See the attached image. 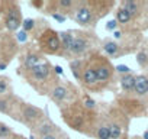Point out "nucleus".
I'll return each mask as SVG.
<instances>
[{
    "label": "nucleus",
    "instance_id": "obj_36",
    "mask_svg": "<svg viewBox=\"0 0 148 139\" xmlns=\"http://www.w3.org/2000/svg\"><path fill=\"white\" fill-rule=\"evenodd\" d=\"M29 139H35V138H34V136H31V138H29Z\"/></svg>",
    "mask_w": 148,
    "mask_h": 139
},
{
    "label": "nucleus",
    "instance_id": "obj_7",
    "mask_svg": "<svg viewBox=\"0 0 148 139\" xmlns=\"http://www.w3.org/2000/svg\"><path fill=\"white\" fill-rule=\"evenodd\" d=\"M89 48H90L89 39H87L83 33H79V35H76V39H74V44H73V48H71L70 54L80 57V55H83Z\"/></svg>",
    "mask_w": 148,
    "mask_h": 139
},
{
    "label": "nucleus",
    "instance_id": "obj_25",
    "mask_svg": "<svg viewBox=\"0 0 148 139\" xmlns=\"http://www.w3.org/2000/svg\"><path fill=\"white\" fill-rule=\"evenodd\" d=\"M22 28H23V32H31L34 28H35V20L34 19H25L22 22Z\"/></svg>",
    "mask_w": 148,
    "mask_h": 139
},
{
    "label": "nucleus",
    "instance_id": "obj_27",
    "mask_svg": "<svg viewBox=\"0 0 148 139\" xmlns=\"http://www.w3.org/2000/svg\"><path fill=\"white\" fill-rule=\"evenodd\" d=\"M116 71L121 73V74H123V76H126V74H131V68L128 65H118L116 67Z\"/></svg>",
    "mask_w": 148,
    "mask_h": 139
},
{
    "label": "nucleus",
    "instance_id": "obj_34",
    "mask_svg": "<svg viewBox=\"0 0 148 139\" xmlns=\"http://www.w3.org/2000/svg\"><path fill=\"white\" fill-rule=\"evenodd\" d=\"M144 139H148V130H145V133H144Z\"/></svg>",
    "mask_w": 148,
    "mask_h": 139
},
{
    "label": "nucleus",
    "instance_id": "obj_6",
    "mask_svg": "<svg viewBox=\"0 0 148 139\" xmlns=\"http://www.w3.org/2000/svg\"><path fill=\"white\" fill-rule=\"evenodd\" d=\"M21 64H22V67L19 68L18 73L19 74L21 73H26V71H29V70H32L34 67H36L38 64H41V55L38 52L29 51V52H26V54H23L21 57Z\"/></svg>",
    "mask_w": 148,
    "mask_h": 139
},
{
    "label": "nucleus",
    "instance_id": "obj_15",
    "mask_svg": "<svg viewBox=\"0 0 148 139\" xmlns=\"http://www.w3.org/2000/svg\"><path fill=\"white\" fill-rule=\"evenodd\" d=\"M55 127H57V126H54V125L49 123V122H42V123L36 125L34 129H35L36 135H39V138H44V136H47V135H51Z\"/></svg>",
    "mask_w": 148,
    "mask_h": 139
},
{
    "label": "nucleus",
    "instance_id": "obj_35",
    "mask_svg": "<svg viewBox=\"0 0 148 139\" xmlns=\"http://www.w3.org/2000/svg\"><path fill=\"white\" fill-rule=\"evenodd\" d=\"M131 139H141V138H138V136H135V138H131Z\"/></svg>",
    "mask_w": 148,
    "mask_h": 139
},
{
    "label": "nucleus",
    "instance_id": "obj_32",
    "mask_svg": "<svg viewBox=\"0 0 148 139\" xmlns=\"http://www.w3.org/2000/svg\"><path fill=\"white\" fill-rule=\"evenodd\" d=\"M41 139H58V136H55L54 133H51V135H47V136H44Z\"/></svg>",
    "mask_w": 148,
    "mask_h": 139
},
{
    "label": "nucleus",
    "instance_id": "obj_22",
    "mask_svg": "<svg viewBox=\"0 0 148 139\" xmlns=\"http://www.w3.org/2000/svg\"><path fill=\"white\" fill-rule=\"evenodd\" d=\"M96 136H97V139H110V130H109V126H106V125H100V126L97 127Z\"/></svg>",
    "mask_w": 148,
    "mask_h": 139
},
{
    "label": "nucleus",
    "instance_id": "obj_9",
    "mask_svg": "<svg viewBox=\"0 0 148 139\" xmlns=\"http://www.w3.org/2000/svg\"><path fill=\"white\" fill-rule=\"evenodd\" d=\"M82 80H83V83H84L86 86H89V87H93V86H96V84L99 83L95 67L87 65V67L83 68V71H82Z\"/></svg>",
    "mask_w": 148,
    "mask_h": 139
},
{
    "label": "nucleus",
    "instance_id": "obj_12",
    "mask_svg": "<svg viewBox=\"0 0 148 139\" xmlns=\"http://www.w3.org/2000/svg\"><path fill=\"white\" fill-rule=\"evenodd\" d=\"M134 93L138 94V96H145L148 93V77H145V76H136L135 77Z\"/></svg>",
    "mask_w": 148,
    "mask_h": 139
},
{
    "label": "nucleus",
    "instance_id": "obj_2",
    "mask_svg": "<svg viewBox=\"0 0 148 139\" xmlns=\"http://www.w3.org/2000/svg\"><path fill=\"white\" fill-rule=\"evenodd\" d=\"M51 65L48 62H41L38 64L36 67H34L32 70L26 73H21L25 76V78L28 80L29 84H38V83H44L49 78V74H51Z\"/></svg>",
    "mask_w": 148,
    "mask_h": 139
},
{
    "label": "nucleus",
    "instance_id": "obj_21",
    "mask_svg": "<svg viewBox=\"0 0 148 139\" xmlns=\"http://www.w3.org/2000/svg\"><path fill=\"white\" fill-rule=\"evenodd\" d=\"M13 135H15V133L12 132V129H10L6 123L0 122V139H10Z\"/></svg>",
    "mask_w": 148,
    "mask_h": 139
},
{
    "label": "nucleus",
    "instance_id": "obj_13",
    "mask_svg": "<svg viewBox=\"0 0 148 139\" xmlns=\"http://www.w3.org/2000/svg\"><path fill=\"white\" fill-rule=\"evenodd\" d=\"M102 46H103V51H105L110 58H116V57L121 55V48H119V45H118L115 41H112V39H105Z\"/></svg>",
    "mask_w": 148,
    "mask_h": 139
},
{
    "label": "nucleus",
    "instance_id": "obj_19",
    "mask_svg": "<svg viewBox=\"0 0 148 139\" xmlns=\"http://www.w3.org/2000/svg\"><path fill=\"white\" fill-rule=\"evenodd\" d=\"M131 19H132V15L126 9H123V7H119L118 9V12H116V22H119L121 25H125Z\"/></svg>",
    "mask_w": 148,
    "mask_h": 139
},
{
    "label": "nucleus",
    "instance_id": "obj_10",
    "mask_svg": "<svg viewBox=\"0 0 148 139\" xmlns=\"http://www.w3.org/2000/svg\"><path fill=\"white\" fill-rule=\"evenodd\" d=\"M96 70V74H97V80L99 83H105L112 76V67L108 64V62H100L95 67Z\"/></svg>",
    "mask_w": 148,
    "mask_h": 139
},
{
    "label": "nucleus",
    "instance_id": "obj_8",
    "mask_svg": "<svg viewBox=\"0 0 148 139\" xmlns=\"http://www.w3.org/2000/svg\"><path fill=\"white\" fill-rule=\"evenodd\" d=\"M76 20L80 26H90V23L93 22V12L90 7L82 5L79 6V9L76 10Z\"/></svg>",
    "mask_w": 148,
    "mask_h": 139
},
{
    "label": "nucleus",
    "instance_id": "obj_1",
    "mask_svg": "<svg viewBox=\"0 0 148 139\" xmlns=\"http://www.w3.org/2000/svg\"><path fill=\"white\" fill-rule=\"evenodd\" d=\"M0 13H2V26L8 32H16L22 26V12L18 3H2Z\"/></svg>",
    "mask_w": 148,
    "mask_h": 139
},
{
    "label": "nucleus",
    "instance_id": "obj_24",
    "mask_svg": "<svg viewBox=\"0 0 148 139\" xmlns=\"http://www.w3.org/2000/svg\"><path fill=\"white\" fill-rule=\"evenodd\" d=\"M136 62L141 65V67H145L148 64V54L145 51H141L136 54Z\"/></svg>",
    "mask_w": 148,
    "mask_h": 139
},
{
    "label": "nucleus",
    "instance_id": "obj_30",
    "mask_svg": "<svg viewBox=\"0 0 148 139\" xmlns=\"http://www.w3.org/2000/svg\"><path fill=\"white\" fill-rule=\"evenodd\" d=\"M52 18H54L55 20H58L60 23H62V22L65 20V16H62V15H60V13H52Z\"/></svg>",
    "mask_w": 148,
    "mask_h": 139
},
{
    "label": "nucleus",
    "instance_id": "obj_29",
    "mask_svg": "<svg viewBox=\"0 0 148 139\" xmlns=\"http://www.w3.org/2000/svg\"><path fill=\"white\" fill-rule=\"evenodd\" d=\"M116 28H118V22H116V20H109L108 25H106V29H108V31H113V32H115Z\"/></svg>",
    "mask_w": 148,
    "mask_h": 139
},
{
    "label": "nucleus",
    "instance_id": "obj_20",
    "mask_svg": "<svg viewBox=\"0 0 148 139\" xmlns=\"http://www.w3.org/2000/svg\"><path fill=\"white\" fill-rule=\"evenodd\" d=\"M70 68H71L74 77H76L77 80L82 78V71H80V70H82V61L80 59H73L70 62Z\"/></svg>",
    "mask_w": 148,
    "mask_h": 139
},
{
    "label": "nucleus",
    "instance_id": "obj_16",
    "mask_svg": "<svg viewBox=\"0 0 148 139\" xmlns=\"http://www.w3.org/2000/svg\"><path fill=\"white\" fill-rule=\"evenodd\" d=\"M12 94V81L6 76H0V97Z\"/></svg>",
    "mask_w": 148,
    "mask_h": 139
},
{
    "label": "nucleus",
    "instance_id": "obj_28",
    "mask_svg": "<svg viewBox=\"0 0 148 139\" xmlns=\"http://www.w3.org/2000/svg\"><path fill=\"white\" fill-rule=\"evenodd\" d=\"M84 104H86V107H87V109H95V107H96L95 100H93V99H90L89 96H86V97H84Z\"/></svg>",
    "mask_w": 148,
    "mask_h": 139
},
{
    "label": "nucleus",
    "instance_id": "obj_18",
    "mask_svg": "<svg viewBox=\"0 0 148 139\" xmlns=\"http://www.w3.org/2000/svg\"><path fill=\"white\" fill-rule=\"evenodd\" d=\"M121 7H123V9H126L132 16H136L138 13H139V3L138 2H135V0H126V2H122V6Z\"/></svg>",
    "mask_w": 148,
    "mask_h": 139
},
{
    "label": "nucleus",
    "instance_id": "obj_17",
    "mask_svg": "<svg viewBox=\"0 0 148 139\" xmlns=\"http://www.w3.org/2000/svg\"><path fill=\"white\" fill-rule=\"evenodd\" d=\"M134 86H135V76L126 74L121 78V87H122L123 91H126V93L134 91Z\"/></svg>",
    "mask_w": 148,
    "mask_h": 139
},
{
    "label": "nucleus",
    "instance_id": "obj_26",
    "mask_svg": "<svg viewBox=\"0 0 148 139\" xmlns=\"http://www.w3.org/2000/svg\"><path fill=\"white\" fill-rule=\"evenodd\" d=\"M58 6H60L62 10H67V9H71V7H73V2H71V0H60Z\"/></svg>",
    "mask_w": 148,
    "mask_h": 139
},
{
    "label": "nucleus",
    "instance_id": "obj_14",
    "mask_svg": "<svg viewBox=\"0 0 148 139\" xmlns=\"http://www.w3.org/2000/svg\"><path fill=\"white\" fill-rule=\"evenodd\" d=\"M67 97H68V90H67V87H64V86H61V84L55 86V87L51 90V99H52L55 103H62Z\"/></svg>",
    "mask_w": 148,
    "mask_h": 139
},
{
    "label": "nucleus",
    "instance_id": "obj_5",
    "mask_svg": "<svg viewBox=\"0 0 148 139\" xmlns=\"http://www.w3.org/2000/svg\"><path fill=\"white\" fill-rule=\"evenodd\" d=\"M41 45H42V49H45L47 52H58L61 49V41H60L58 33H55L49 29L47 32H44Z\"/></svg>",
    "mask_w": 148,
    "mask_h": 139
},
{
    "label": "nucleus",
    "instance_id": "obj_31",
    "mask_svg": "<svg viewBox=\"0 0 148 139\" xmlns=\"http://www.w3.org/2000/svg\"><path fill=\"white\" fill-rule=\"evenodd\" d=\"M31 6L32 7H42L44 6V2H31Z\"/></svg>",
    "mask_w": 148,
    "mask_h": 139
},
{
    "label": "nucleus",
    "instance_id": "obj_3",
    "mask_svg": "<svg viewBox=\"0 0 148 139\" xmlns=\"http://www.w3.org/2000/svg\"><path fill=\"white\" fill-rule=\"evenodd\" d=\"M42 116V112L41 109L32 106V104H28V103H22L21 104V109H19V116H18V120L28 125V126H36V122L41 119Z\"/></svg>",
    "mask_w": 148,
    "mask_h": 139
},
{
    "label": "nucleus",
    "instance_id": "obj_23",
    "mask_svg": "<svg viewBox=\"0 0 148 139\" xmlns=\"http://www.w3.org/2000/svg\"><path fill=\"white\" fill-rule=\"evenodd\" d=\"M109 130H110V139H119V136H121V126L119 125L112 123L109 126Z\"/></svg>",
    "mask_w": 148,
    "mask_h": 139
},
{
    "label": "nucleus",
    "instance_id": "obj_33",
    "mask_svg": "<svg viewBox=\"0 0 148 139\" xmlns=\"http://www.w3.org/2000/svg\"><path fill=\"white\" fill-rule=\"evenodd\" d=\"M54 70L57 71V74H62V68H61L60 65H55V68H54Z\"/></svg>",
    "mask_w": 148,
    "mask_h": 139
},
{
    "label": "nucleus",
    "instance_id": "obj_4",
    "mask_svg": "<svg viewBox=\"0 0 148 139\" xmlns=\"http://www.w3.org/2000/svg\"><path fill=\"white\" fill-rule=\"evenodd\" d=\"M21 104H22V103H21L13 94L6 96V97H0V113L8 114V116H10L12 119L18 120Z\"/></svg>",
    "mask_w": 148,
    "mask_h": 139
},
{
    "label": "nucleus",
    "instance_id": "obj_11",
    "mask_svg": "<svg viewBox=\"0 0 148 139\" xmlns=\"http://www.w3.org/2000/svg\"><path fill=\"white\" fill-rule=\"evenodd\" d=\"M60 41H61V49H64L65 52H70L74 44V39H76V35H74L73 31H65V32H60L58 33Z\"/></svg>",
    "mask_w": 148,
    "mask_h": 139
}]
</instances>
